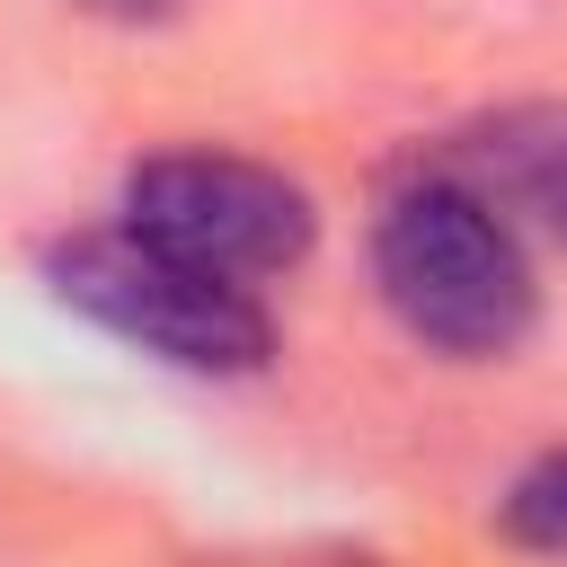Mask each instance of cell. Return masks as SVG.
I'll return each mask as SVG.
<instances>
[{
	"instance_id": "1",
	"label": "cell",
	"mask_w": 567,
	"mask_h": 567,
	"mask_svg": "<svg viewBox=\"0 0 567 567\" xmlns=\"http://www.w3.org/2000/svg\"><path fill=\"white\" fill-rule=\"evenodd\" d=\"M372 275H381V301L399 310V328L434 354L487 363V354H514L532 328L523 239L505 230V213L478 186H452V177L399 186L372 221Z\"/></svg>"
},
{
	"instance_id": "2",
	"label": "cell",
	"mask_w": 567,
	"mask_h": 567,
	"mask_svg": "<svg viewBox=\"0 0 567 567\" xmlns=\"http://www.w3.org/2000/svg\"><path fill=\"white\" fill-rule=\"evenodd\" d=\"M53 292L115 328L124 346L177 363V372H257L275 354V319L248 284H221L204 266L159 257L133 230H80L53 248Z\"/></svg>"
},
{
	"instance_id": "3",
	"label": "cell",
	"mask_w": 567,
	"mask_h": 567,
	"mask_svg": "<svg viewBox=\"0 0 567 567\" xmlns=\"http://www.w3.org/2000/svg\"><path fill=\"white\" fill-rule=\"evenodd\" d=\"M124 230L221 284H266L310 257L319 213L284 168H257L230 151H159L124 177Z\"/></svg>"
},
{
	"instance_id": "4",
	"label": "cell",
	"mask_w": 567,
	"mask_h": 567,
	"mask_svg": "<svg viewBox=\"0 0 567 567\" xmlns=\"http://www.w3.org/2000/svg\"><path fill=\"white\" fill-rule=\"evenodd\" d=\"M478 177L514 204H532L549 230H567V115H523L478 151Z\"/></svg>"
},
{
	"instance_id": "5",
	"label": "cell",
	"mask_w": 567,
	"mask_h": 567,
	"mask_svg": "<svg viewBox=\"0 0 567 567\" xmlns=\"http://www.w3.org/2000/svg\"><path fill=\"white\" fill-rule=\"evenodd\" d=\"M496 523H505V540H514V549L567 558V452H540V461H532V470L505 487Z\"/></svg>"
},
{
	"instance_id": "6",
	"label": "cell",
	"mask_w": 567,
	"mask_h": 567,
	"mask_svg": "<svg viewBox=\"0 0 567 567\" xmlns=\"http://www.w3.org/2000/svg\"><path fill=\"white\" fill-rule=\"evenodd\" d=\"M80 9H97V18H159V9H177V0H80Z\"/></svg>"
},
{
	"instance_id": "7",
	"label": "cell",
	"mask_w": 567,
	"mask_h": 567,
	"mask_svg": "<svg viewBox=\"0 0 567 567\" xmlns=\"http://www.w3.org/2000/svg\"><path fill=\"white\" fill-rule=\"evenodd\" d=\"M328 567H381V558H328Z\"/></svg>"
}]
</instances>
